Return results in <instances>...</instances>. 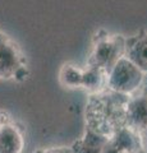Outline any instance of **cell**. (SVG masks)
I'll return each mask as SVG.
<instances>
[{"label": "cell", "mask_w": 147, "mask_h": 153, "mask_svg": "<svg viewBox=\"0 0 147 153\" xmlns=\"http://www.w3.org/2000/svg\"><path fill=\"white\" fill-rule=\"evenodd\" d=\"M129 96L104 89L91 93L86 103V129L109 138L127 126V107Z\"/></svg>", "instance_id": "6da1fadb"}, {"label": "cell", "mask_w": 147, "mask_h": 153, "mask_svg": "<svg viewBox=\"0 0 147 153\" xmlns=\"http://www.w3.org/2000/svg\"><path fill=\"white\" fill-rule=\"evenodd\" d=\"M125 50V38L116 35L97 36V41L95 42L92 52L87 60L88 68H96L109 71L120 57L124 56Z\"/></svg>", "instance_id": "7a4b0ae2"}, {"label": "cell", "mask_w": 147, "mask_h": 153, "mask_svg": "<svg viewBox=\"0 0 147 153\" xmlns=\"http://www.w3.org/2000/svg\"><path fill=\"white\" fill-rule=\"evenodd\" d=\"M28 75L26 59L9 36L0 31V79L25 80Z\"/></svg>", "instance_id": "3957f363"}, {"label": "cell", "mask_w": 147, "mask_h": 153, "mask_svg": "<svg viewBox=\"0 0 147 153\" xmlns=\"http://www.w3.org/2000/svg\"><path fill=\"white\" fill-rule=\"evenodd\" d=\"M145 74L137 66L127 59L120 57L107 74V89L114 92L131 96L141 87Z\"/></svg>", "instance_id": "277c9868"}, {"label": "cell", "mask_w": 147, "mask_h": 153, "mask_svg": "<svg viewBox=\"0 0 147 153\" xmlns=\"http://www.w3.org/2000/svg\"><path fill=\"white\" fill-rule=\"evenodd\" d=\"M25 128L7 110H0V153H23Z\"/></svg>", "instance_id": "5b68a950"}, {"label": "cell", "mask_w": 147, "mask_h": 153, "mask_svg": "<svg viewBox=\"0 0 147 153\" xmlns=\"http://www.w3.org/2000/svg\"><path fill=\"white\" fill-rule=\"evenodd\" d=\"M140 151L141 142L138 133L125 126L106 138L101 153H138Z\"/></svg>", "instance_id": "8992f818"}, {"label": "cell", "mask_w": 147, "mask_h": 153, "mask_svg": "<svg viewBox=\"0 0 147 153\" xmlns=\"http://www.w3.org/2000/svg\"><path fill=\"white\" fill-rule=\"evenodd\" d=\"M127 128L140 133L147 128V94L136 91L129 96L127 107Z\"/></svg>", "instance_id": "52a82bcc"}, {"label": "cell", "mask_w": 147, "mask_h": 153, "mask_svg": "<svg viewBox=\"0 0 147 153\" xmlns=\"http://www.w3.org/2000/svg\"><path fill=\"white\" fill-rule=\"evenodd\" d=\"M124 56L147 75V33H140L125 40Z\"/></svg>", "instance_id": "ba28073f"}, {"label": "cell", "mask_w": 147, "mask_h": 153, "mask_svg": "<svg viewBox=\"0 0 147 153\" xmlns=\"http://www.w3.org/2000/svg\"><path fill=\"white\" fill-rule=\"evenodd\" d=\"M105 140V137H101L86 129L82 138H79L70 146V149L72 153H101Z\"/></svg>", "instance_id": "9c48e42d"}, {"label": "cell", "mask_w": 147, "mask_h": 153, "mask_svg": "<svg viewBox=\"0 0 147 153\" xmlns=\"http://www.w3.org/2000/svg\"><path fill=\"white\" fill-rule=\"evenodd\" d=\"M60 82L65 87L75 88L81 87L82 82V69L73 65H64L60 71Z\"/></svg>", "instance_id": "30bf717a"}, {"label": "cell", "mask_w": 147, "mask_h": 153, "mask_svg": "<svg viewBox=\"0 0 147 153\" xmlns=\"http://www.w3.org/2000/svg\"><path fill=\"white\" fill-rule=\"evenodd\" d=\"M35 153H72L70 147H50V148H41L35 151Z\"/></svg>", "instance_id": "8fae6325"}, {"label": "cell", "mask_w": 147, "mask_h": 153, "mask_svg": "<svg viewBox=\"0 0 147 153\" xmlns=\"http://www.w3.org/2000/svg\"><path fill=\"white\" fill-rule=\"evenodd\" d=\"M140 135V142H141V149H143L147 153V128L145 130L138 133Z\"/></svg>", "instance_id": "7c38bea8"}]
</instances>
